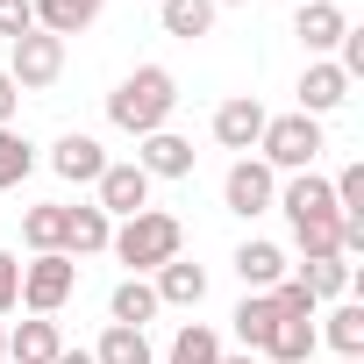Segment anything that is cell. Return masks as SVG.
<instances>
[{"label":"cell","mask_w":364,"mask_h":364,"mask_svg":"<svg viewBox=\"0 0 364 364\" xmlns=\"http://www.w3.org/2000/svg\"><path fill=\"white\" fill-rule=\"evenodd\" d=\"M343 364H364V357H343Z\"/></svg>","instance_id":"obj_37"},{"label":"cell","mask_w":364,"mask_h":364,"mask_svg":"<svg viewBox=\"0 0 364 364\" xmlns=\"http://www.w3.org/2000/svg\"><path fill=\"white\" fill-rule=\"evenodd\" d=\"M215 0H157V22H164V36H178V43H200L208 29H215Z\"/></svg>","instance_id":"obj_20"},{"label":"cell","mask_w":364,"mask_h":364,"mask_svg":"<svg viewBox=\"0 0 364 364\" xmlns=\"http://www.w3.org/2000/svg\"><path fill=\"white\" fill-rule=\"evenodd\" d=\"M114 243V222L100 208H65V257H100Z\"/></svg>","instance_id":"obj_18"},{"label":"cell","mask_w":364,"mask_h":364,"mask_svg":"<svg viewBox=\"0 0 364 364\" xmlns=\"http://www.w3.org/2000/svg\"><path fill=\"white\" fill-rule=\"evenodd\" d=\"M136 164L150 171V186H157V178H193V143L171 136V129H157V136L136 143Z\"/></svg>","instance_id":"obj_12"},{"label":"cell","mask_w":364,"mask_h":364,"mask_svg":"<svg viewBox=\"0 0 364 364\" xmlns=\"http://www.w3.org/2000/svg\"><path fill=\"white\" fill-rule=\"evenodd\" d=\"M0 364H8V321H0Z\"/></svg>","instance_id":"obj_35"},{"label":"cell","mask_w":364,"mask_h":364,"mask_svg":"<svg viewBox=\"0 0 364 364\" xmlns=\"http://www.w3.org/2000/svg\"><path fill=\"white\" fill-rule=\"evenodd\" d=\"M107 164H114V157H107L86 129H72V136H58V143H50V171H58V178H72V186H93Z\"/></svg>","instance_id":"obj_10"},{"label":"cell","mask_w":364,"mask_h":364,"mask_svg":"<svg viewBox=\"0 0 364 364\" xmlns=\"http://www.w3.org/2000/svg\"><path fill=\"white\" fill-rule=\"evenodd\" d=\"M100 8H107V0H36V29L65 43V36H86L100 22Z\"/></svg>","instance_id":"obj_17"},{"label":"cell","mask_w":364,"mask_h":364,"mask_svg":"<svg viewBox=\"0 0 364 364\" xmlns=\"http://www.w3.org/2000/svg\"><path fill=\"white\" fill-rule=\"evenodd\" d=\"M328 143H321V122L314 114H272L264 122V136H257V157L279 171V178H293V171H314V157H321Z\"/></svg>","instance_id":"obj_3"},{"label":"cell","mask_w":364,"mask_h":364,"mask_svg":"<svg viewBox=\"0 0 364 364\" xmlns=\"http://www.w3.org/2000/svg\"><path fill=\"white\" fill-rule=\"evenodd\" d=\"M293 279L314 293V307H321V300H343V293L357 286V279H350V257H300Z\"/></svg>","instance_id":"obj_21"},{"label":"cell","mask_w":364,"mask_h":364,"mask_svg":"<svg viewBox=\"0 0 364 364\" xmlns=\"http://www.w3.org/2000/svg\"><path fill=\"white\" fill-rule=\"evenodd\" d=\"M150 293H157V307H200L208 300V272L186 264V257H171V264L150 272Z\"/></svg>","instance_id":"obj_15"},{"label":"cell","mask_w":364,"mask_h":364,"mask_svg":"<svg viewBox=\"0 0 364 364\" xmlns=\"http://www.w3.org/2000/svg\"><path fill=\"white\" fill-rule=\"evenodd\" d=\"M93 208H100L107 222H129V215H143V208H150V171H143L136 157L107 164V171L93 178Z\"/></svg>","instance_id":"obj_7"},{"label":"cell","mask_w":364,"mask_h":364,"mask_svg":"<svg viewBox=\"0 0 364 364\" xmlns=\"http://www.w3.org/2000/svg\"><path fill=\"white\" fill-rule=\"evenodd\" d=\"M229 264H236V279H243V293H272V286H279V279L293 272V264H286V250H279V243H264V236H250V243H236V257H229Z\"/></svg>","instance_id":"obj_11"},{"label":"cell","mask_w":364,"mask_h":364,"mask_svg":"<svg viewBox=\"0 0 364 364\" xmlns=\"http://www.w3.org/2000/svg\"><path fill=\"white\" fill-rule=\"evenodd\" d=\"M264 122H272V114H264V100H257V93H229V100L215 107V143H222V150H236V157H250V150H257V136H264Z\"/></svg>","instance_id":"obj_8"},{"label":"cell","mask_w":364,"mask_h":364,"mask_svg":"<svg viewBox=\"0 0 364 364\" xmlns=\"http://www.w3.org/2000/svg\"><path fill=\"white\" fill-rule=\"evenodd\" d=\"M328 193H336V215H357L364 222V164H343L328 178Z\"/></svg>","instance_id":"obj_29"},{"label":"cell","mask_w":364,"mask_h":364,"mask_svg":"<svg viewBox=\"0 0 364 364\" xmlns=\"http://www.w3.org/2000/svg\"><path fill=\"white\" fill-rule=\"evenodd\" d=\"M72 293H79V257L43 250V257L22 264V307H29V314H58Z\"/></svg>","instance_id":"obj_5"},{"label":"cell","mask_w":364,"mask_h":364,"mask_svg":"<svg viewBox=\"0 0 364 364\" xmlns=\"http://www.w3.org/2000/svg\"><path fill=\"white\" fill-rule=\"evenodd\" d=\"M29 29H36V0H0V36L15 43V36H29Z\"/></svg>","instance_id":"obj_30"},{"label":"cell","mask_w":364,"mask_h":364,"mask_svg":"<svg viewBox=\"0 0 364 364\" xmlns=\"http://www.w3.org/2000/svg\"><path fill=\"white\" fill-rule=\"evenodd\" d=\"M164 364H222V336L208 328V321H186L171 336V350H164Z\"/></svg>","instance_id":"obj_26"},{"label":"cell","mask_w":364,"mask_h":364,"mask_svg":"<svg viewBox=\"0 0 364 364\" xmlns=\"http://www.w3.org/2000/svg\"><path fill=\"white\" fill-rule=\"evenodd\" d=\"M15 107H22V86L0 72V129H15Z\"/></svg>","instance_id":"obj_32"},{"label":"cell","mask_w":364,"mask_h":364,"mask_svg":"<svg viewBox=\"0 0 364 364\" xmlns=\"http://www.w3.org/2000/svg\"><path fill=\"white\" fill-rule=\"evenodd\" d=\"M222 364H264V357H250V350H236V357H229V350H222Z\"/></svg>","instance_id":"obj_34"},{"label":"cell","mask_w":364,"mask_h":364,"mask_svg":"<svg viewBox=\"0 0 364 364\" xmlns=\"http://www.w3.org/2000/svg\"><path fill=\"white\" fill-rule=\"evenodd\" d=\"M215 8H250V0H215Z\"/></svg>","instance_id":"obj_36"},{"label":"cell","mask_w":364,"mask_h":364,"mask_svg":"<svg viewBox=\"0 0 364 364\" xmlns=\"http://www.w3.org/2000/svg\"><path fill=\"white\" fill-rule=\"evenodd\" d=\"M343 100H350V79L336 72V58H314V65L300 72V114L321 122V114H336Z\"/></svg>","instance_id":"obj_13"},{"label":"cell","mask_w":364,"mask_h":364,"mask_svg":"<svg viewBox=\"0 0 364 364\" xmlns=\"http://www.w3.org/2000/svg\"><path fill=\"white\" fill-rule=\"evenodd\" d=\"M0 72H8L22 93H50V86L65 79V43L43 36V29H29V36L8 43V65H0Z\"/></svg>","instance_id":"obj_4"},{"label":"cell","mask_w":364,"mask_h":364,"mask_svg":"<svg viewBox=\"0 0 364 364\" xmlns=\"http://www.w3.org/2000/svg\"><path fill=\"white\" fill-rule=\"evenodd\" d=\"M58 350H65V336L50 314H29L8 328V364H58Z\"/></svg>","instance_id":"obj_14"},{"label":"cell","mask_w":364,"mask_h":364,"mask_svg":"<svg viewBox=\"0 0 364 364\" xmlns=\"http://www.w3.org/2000/svg\"><path fill=\"white\" fill-rule=\"evenodd\" d=\"M314 336L336 357H364V307L357 300H328V314H314Z\"/></svg>","instance_id":"obj_16"},{"label":"cell","mask_w":364,"mask_h":364,"mask_svg":"<svg viewBox=\"0 0 364 364\" xmlns=\"http://www.w3.org/2000/svg\"><path fill=\"white\" fill-rule=\"evenodd\" d=\"M272 200H279V171L264 157H236L229 178H222V208L243 215V222H257V215H272Z\"/></svg>","instance_id":"obj_6"},{"label":"cell","mask_w":364,"mask_h":364,"mask_svg":"<svg viewBox=\"0 0 364 364\" xmlns=\"http://www.w3.org/2000/svg\"><path fill=\"white\" fill-rule=\"evenodd\" d=\"M272 307H279L286 321H314V314H321V307H314V293H307V286H300L293 272H286V279L272 286Z\"/></svg>","instance_id":"obj_28"},{"label":"cell","mask_w":364,"mask_h":364,"mask_svg":"<svg viewBox=\"0 0 364 364\" xmlns=\"http://www.w3.org/2000/svg\"><path fill=\"white\" fill-rule=\"evenodd\" d=\"M293 36H300V50H307V58H336V43L350 36V15L336 8V0H300Z\"/></svg>","instance_id":"obj_9"},{"label":"cell","mask_w":364,"mask_h":364,"mask_svg":"<svg viewBox=\"0 0 364 364\" xmlns=\"http://www.w3.org/2000/svg\"><path fill=\"white\" fill-rule=\"evenodd\" d=\"M229 321H236V343H243V350H250V357H257V350H264V343H272V328H279V321H286V314H279V307H272V293H243V300H236V314H229Z\"/></svg>","instance_id":"obj_19"},{"label":"cell","mask_w":364,"mask_h":364,"mask_svg":"<svg viewBox=\"0 0 364 364\" xmlns=\"http://www.w3.org/2000/svg\"><path fill=\"white\" fill-rule=\"evenodd\" d=\"M171 107H178V79L164 72V65H136L114 93H107V122L122 129V136H157V129H171Z\"/></svg>","instance_id":"obj_1"},{"label":"cell","mask_w":364,"mask_h":364,"mask_svg":"<svg viewBox=\"0 0 364 364\" xmlns=\"http://www.w3.org/2000/svg\"><path fill=\"white\" fill-rule=\"evenodd\" d=\"M22 243L43 257V250H65V200H36L22 215Z\"/></svg>","instance_id":"obj_23"},{"label":"cell","mask_w":364,"mask_h":364,"mask_svg":"<svg viewBox=\"0 0 364 364\" xmlns=\"http://www.w3.org/2000/svg\"><path fill=\"white\" fill-rule=\"evenodd\" d=\"M22 307V264H15V250H0V314H15Z\"/></svg>","instance_id":"obj_31"},{"label":"cell","mask_w":364,"mask_h":364,"mask_svg":"<svg viewBox=\"0 0 364 364\" xmlns=\"http://www.w3.org/2000/svg\"><path fill=\"white\" fill-rule=\"evenodd\" d=\"M93 364H150V336H143V328L107 321V328H100V343H93Z\"/></svg>","instance_id":"obj_25"},{"label":"cell","mask_w":364,"mask_h":364,"mask_svg":"<svg viewBox=\"0 0 364 364\" xmlns=\"http://www.w3.org/2000/svg\"><path fill=\"white\" fill-rule=\"evenodd\" d=\"M314 350H321L314 321H279V328H272V343H264L257 357H272V364H314Z\"/></svg>","instance_id":"obj_22"},{"label":"cell","mask_w":364,"mask_h":364,"mask_svg":"<svg viewBox=\"0 0 364 364\" xmlns=\"http://www.w3.org/2000/svg\"><path fill=\"white\" fill-rule=\"evenodd\" d=\"M29 171H36V143L22 129H0V193H15Z\"/></svg>","instance_id":"obj_27"},{"label":"cell","mask_w":364,"mask_h":364,"mask_svg":"<svg viewBox=\"0 0 364 364\" xmlns=\"http://www.w3.org/2000/svg\"><path fill=\"white\" fill-rule=\"evenodd\" d=\"M107 250L129 264V279H150L157 264H171L178 250H186V222L164 215V208H143V215L114 222V243H107Z\"/></svg>","instance_id":"obj_2"},{"label":"cell","mask_w":364,"mask_h":364,"mask_svg":"<svg viewBox=\"0 0 364 364\" xmlns=\"http://www.w3.org/2000/svg\"><path fill=\"white\" fill-rule=\"evenodd\" d=\"M58 364H93V350H58Z\"/></svg>","instance_id":"obj_33"},{"label":"cell","mask_w":364,"mask_h":364,"mask_svg":"<svg viewBox=\"0 0 364 364\" xmlns=\"http://www.w3.org/2000/svg\"><path fill=\"white\" fill-rule=\"evenodd\" d=\"M107 314H114L122 328H143V321H157V293H150V279H122V286L107 293Z\"/></svg>","instance_id":"obj_24"}]
</instances>
